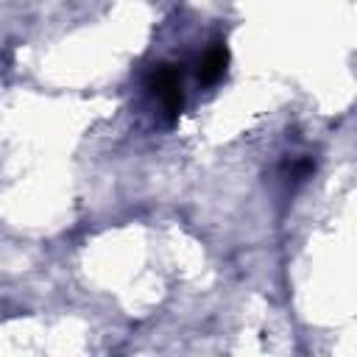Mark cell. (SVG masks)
Wrapping results in <instances>:
<instances>
[{"instance_id":"obj_1","label":"cell","mask_w":357,"mask_h":357,"mask_svg":"<svg viewBox=\"0 0 357 357\" xmlns=\"http://www.w3.org/2000/svg\"><path fill=\"white\" fill-rule=\"evenodd\" d=\"M223 67H226V50H223V47L206 50V56H204V61H201V81H206V84L218 81V78L223 75Z\"/></svg>"}]
</instances>
